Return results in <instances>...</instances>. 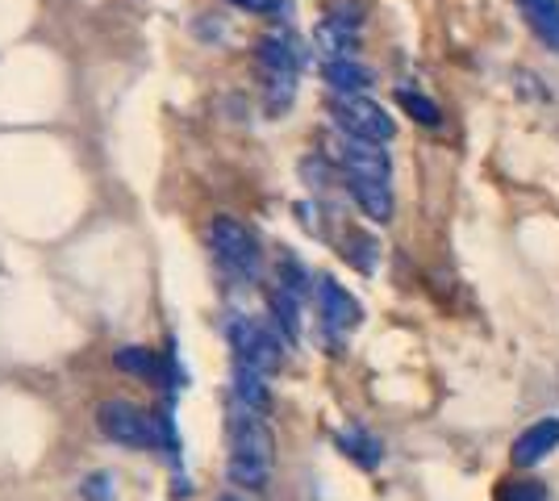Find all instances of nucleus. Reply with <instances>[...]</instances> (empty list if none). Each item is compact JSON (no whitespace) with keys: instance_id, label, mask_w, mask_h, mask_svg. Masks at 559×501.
Instances as JSON below:
<instances>
[{"instance_id":"4468645a","label":"nucleus","mask_w":559,"mask_h":501,"mask_svg":"<svg viewBox=\"0 0 559 501\" xmlns=\"http://www.w3.org/2000/svg\"><path fill=\"white\" fill-rule=\"evenodd\" d=\"M338 448H343V455H350L359 468H376L380 464V443H376L368 430L350 427L338 434Z\"/></svg>"},{"instance_id":"412c9836","label":"nucleus","mask_w":559,"mask_h":501,"mask_svg":"<svg viewBox=\"0 0 559 501\" xmlns=\"http://www.w3.org/2000/svg\"><path fill=\"white\" fill-rule=\"evenodd\" d=\"M217 501H238V498H217Z\"/></svg>"},{"instance_id":"f3484780","label":"nucleus","mask_w":559,"mask_h":501,"mask_svg":"<svg viewBox=\"0 0 559 501\" xmlns=\"http://www.w3.org/2000/svg\"><path fill=\"white\" fill-rule=\"evenodd\" d=\"M497 501H547V489L538 480H501L497 485Z\"/></svg>"},{"instance_id":"ddd939ff","label":"nucleus","mask_w":559,"mask_h":501,"mask_svg":"<svg viewBox=\"0 0 559 501\" xmlns=\"http://www.w3.org/2000/svg\"><path fill=\"white\" fill-rule=\"evenodd\" d=\"M234 397L242 402V406L251 409H267V384H263V372H255V368H247V363H234Z\"/></svg>"},{"instance_id":"2eb2a0df","label":"nucleus","mask_w":559,"mask_h":501,"mask_svg":"<svg viewBox=\"0 0 559 501\" xmlns=\"http://www.w3.org/2000/svg\"><path fill=\"white\" fill-rule=\"evenodd\" d=\"M114 363L130 377H159L164 372L155 351H146V347H121V351H114Z\"/></svg>"},{"instance_id":"1a4fd4ad","label":"nucleus","mask_w":559,"mask_h":501,"mask_svg":"<svg viewBox=\"0 0 559 501\" xmlns=\"http://www.w3.org/2000/svg\"><path fill=\"white\" fill-rule=\"evenodd\" d=\"M318 306H322V318H326L330 326H338V331L359 326V318H364L359 301H355L334 276H322V281H318Z\"/></svg>"},{"instance_id":"f03ea898","label":"nucleus","mask_w":559,"mask_h":501,"mask_svg":"<svg viewBox=\"0 0 559 501\" xmlns=\"http://www.w3.org/2000/svg\"><path fill=\"white\" fill-rule=\"evenodd\" d=\"M330 118H334V126H338L343 134L368 139V143H389L396 134L393 118L364 93H334L330 96Z\"/></svg>"},{"instance_id":"39448f33","label":"nucleus","mask_w":559,"mask_h":501,"mask_svg":"<svg viewBox=\"0 0 559 501\" xmlns=\"http://www.w3.org/2000/svg\"><path fill=\"white\" fill-rule=\"evenodd\" d=\"M255 63H259L263 84H267L272 105H288V100H293V88H297V50L288 47L284 38H276V34H267V38H259Z\"/></svg>"},{"instance_id":"a211bd4d","label":"nucleus","mask_w":559,"mask_h":501,"mask_svg":"<svg viewBox=\"0 0 559 501\" xmlns=\"http://www.w3.org/2000/svg\"><path fill=\"white\" fill-rule=\"evenodd\" d=\"M272 310H276V322H284V331L297 334V306H293L288 288H280V293H272Z\"/></svg>"},{"instance_id":"6ab92c4d","label":"nucleus","mask_w":559,"mask_h":501,"mask_svg":"<svg viewBox=\"0 0 559 501\" xmlns=\"http://www.w3.org/2000/svg\"><path fill=\"white\" fill-rule=\"evenodd\" d=\"M109 485V477H93L88 485H84V498L88 501H114V489H105Z\"/></svg>"},{"instance_id":"423d86ee","label":"nucleus","mask_w":559,"mask_h":501,"mask_svg":"<svg viewBox=\"0 0 559 501\" xmlns=\"http://www.w3.org/2000/svg\"><path fill=\"white\" fill-rule=\"evenodd\" d=\"M226 334H230V347H234V359H238V363L255 368V372H263V377L280 368V343L263 331L259 322H251V318H234Z\"/></svg>"},{"instance_id":"aec40b11","label":"nucleus","mask_w":559,"mask_h":501,"mask_svg":"<svg viewBox=\"0 0 559 501\" xmlns=\"http://www.w3.org/2000/svg\"><path fill=\"white\" fill-rule=\"evenodd\" d=\"M230 4L247 9V13H272V9H280V0H230Z\"/></svg>"},{"instance_id":"0eeeda50","label":"nucleus","mask_w":559,"mask_h":501,"mask_svg":"<svg viewBox=\"0 0 559 501\" xmlns=\"http://www.w3.org/2000/svg\"><path fill=\"white\" fill-rule=\"evenodd\" d=\"M338 151L334 159L343 164L347 176H372V180H389L393 167H389V155L380 151L384 143H368V139H350V134H338Z\"/></svg>"},{"instance_id":"9d476101","label":"nucleus","mask_w":559,"mask_h":501,"mask_svg":"<svg viewBox=\"0 0 559 501\" xmlns=\"http://www.w3.org/2000/svg\"><path fill=\"white\" fill-rule=\"evenodd\" d=\"M347 189L350 196L359 201V210L372 217V222H389L393 217V189L389 180H372V176H347Z\"/></svg>"},{"instance_id":"9b49d317","label":"nucleus","mask_w":559,"mask_h":501,"mask_svg":"<svg viewBox=\"0 0 559 501\" xmlns=\"http://www.w3.org/2000/svg\"><path fill=\"white\" fill-rule=\"evenodd\" d=\"M322 80H326L334 93H364L372 84V72L343 55V59H326L322 63Z\"/></svg>"},{"instance_id":"6e6552de","label":"nucleus","mask_w":559,"mask_h":501,"mask_svg":"<svg viewBox=\"0 0 559 501\" xmlns=\"http://www.w3.org/2000/svg\"><path fill=\"white\" fill-rule=\"evenodd\" d=\"M559 448V418H543L535 427H526L518 439H513L510 448V460L518 468H531L538 460H547V455Z\"/></svg>"},{"instance_id":"dca6fc26","label":"nucleus","mask_w":559,"mask_h":501,"mask_svg":"<svg viewBox=\"0 0 559 501\" xmlns=\"http://www.w3.org/2000/svg\"><path fill=\"white\" fill-rule=\"evenodd\" d=\"M396 105H401L409 118L418 121V126H439V121H443V109H439L430 96L409 93V88H396Z\"/></svg>"},{"instance_id":"f8f14e48","label":"nucleus","mask_w":559,"mask_h":501,"mask_svg":"<svg viewBox=\"0 0 559 501\" xmlns=\"http://www.w3.org/2000/svg\"><path fill=\"white\" fill-rule=\"evenodd\" d=\"M518 9L547 47H559V0H518Z\"/></svg>"},{"instance_id":"20e7f679","label":"nucleus","mask_w":559,"mask_h":501,"mask_svg":"<svg viewBox=\"0 0 559 501\" xmlns=\"http://www.w3.org/2000/svg\"><path fill=\"white\" fill-rule=\"evenodd\" d=\"M210 247H213V255L226 263L230 272H238V276H255L259 272V242L242 222H234V217H213Z\"/></svg>"},{"instance_id":"f257e3e1","label":"nucleus","mask_w":559,"mask_h":501,"mask_svg":"<svg viewBox=\"0 0 559 501\" xmlns=\"http://www.w3.org/2000/svg\"><path fill=\"white\" fill-rule=\"evenodd\" d=\"M226 430H230V460H226V477H230L234 485H242V489H267L276 443H272V430L263 427L259 409L242 406V402L234 397Z\"/></svg>"},{"instance_id":"7ed1b4c3","label":"nucleus","mask_w":559,"mask_h":501,"mask_svg":"<svg viewBox=\"0 0 559 501\" xmlns=\"http://www.w3.org/2000/svg\"><path fill=\"white\" fill-rule=\"evenodd\" d=\"M96 430L109 439V443H121V448H155V418L142 414L139 406L121 402V397H109L96 406Z\"/></svg>"}]
</instances>
